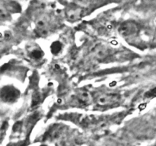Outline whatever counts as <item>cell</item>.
<instances>
[{
  "mask_svg": "<svg viewBox=\"0 0 156 146\" xmlns=\"http://www.w3.org/2000/svg\"><path fill=\"white\" fill-rule=\"evenodd\" d=\"M40 100H41V96H40V94L38 93H36V94H34L33 99H32V103H33V105L37 104V103H38L40 101Z\"/></svg>",
  "mask_w": 156,
  "mask_h": 146,
  "instance_id": "8",
  "label": "cell"
},
{
  "mask_svg": "<svg viewBox=\"0 0 156 146\" xmlns=\"http://www.w3.org/2000/svg\"><path fill=\"white\" fill-rule=\"evenodd\" d=\"M145 96H146V97H156V88H153V89L151 90V91H148V92L146 93V94H145Z\"/></svg>",
  "mask_w": 156,
  "mask_h": 146,
  "instance_id": "9",
  "label": "cell"
},
{
  "mask_svg": "<svg viewBox=\"0 0 156 146\" xmlns=\"http://www.w3.org/2000/svg\"><path fill=\"white\" fill-rule=\"evenodd\" d=\"M120 97L117 94H104L97 98V103L101 106H109L117 103Z\"/></svg>",
  "mask_w": 156,
  "mask_h": 146,
  "instance_id": "4",
  "label": "cell"
},
{
  "mask_svg": "<svg viewBox=\"0 0 156 146\" xmlns=\"http://www.w3.org/2000/svg\"><path fill=\"white\" fill-rule=\"evenodd\" d=\"M93 54L98 59H103L109 54V50L104 46H97L93 50Z\"/></svg>",
  "mask_w": 156,
  "mask_h": 146,
  "instance_id": "5",
  "label": "cell"
},
{
  "mask_svg": "<svg viewBox=\"0 0 156 146\" xmlns=\"http://www.w3.org/2000/svg\"><path fill=\"white\" fill-rule=\"evenodd\" d=\"M30 56H31V57L34 58V59H40V58L42 57L43 53L41 50H34V51L31 52V53H30Z\"/></svg>",
  "mask_w": 156,
  "mask_h": 146,
  "instance_id": "7",
  "label": "cell"
},
{
  "mask_svg": "<svg viewBox=\"0 0 156 146\" xmlns=\"http://www.w3.org/2000/svg\"><path fill=\"white\" fill-rule=\"evenodd\" d=\"M118 31L123 37L134 36L138 32V25L133 21H126L120 26Z\"/></svg>",
  "mask_w": 156,
  "mask_h": 146,
  "instance_id": "1",
  "label": "cell"
},
{
  "mask_svg": "<svg viewBox=\"0 0 156 146\" xmlns=\"http://www.w3.org/2000/svg\"><path fill=\"white\" fill-rule=\"evenodd\" d=\"M18 97H19V91L13 87H4L2 89L1 97L4 101L12 103L15 101Z\"/></svg>",
  "mask_w": 156,
  "mask_h": 146,
  "instance_id": "2",
  "label": "cell"
},
{
  "mask_svg": "<svg viewBox=\"0 0 156 146\" xmlns=\"http://www.w3.org/2000/svg\"><path fill=\"white\" fill-rule=\"evenodd\" d=\"M51 52L53 54H57L59 52L61 51V49H62V45L59 42H54L53 43V44L51 45Z\"/></svg>",
  "mask_w": 156,
  "mask_h": 146,
  "instance_id": "6",
  "label": "cell"
},
{
  "mask_svg": "<svg viewBox=\"0 0 156 146\" xmlns=\"http://www.w3.org/2000/svg\"><path fill=\"white\" fill-rule=\"evenodd\" d=\"M85 10L80 7L77 6H73V7L69 8L66 9V15L67 18L71 21H76L77 20L80 19L84 15Z\"/></svg>",
  "mask_w": 156,
  "mask_h": 146,
  "instance_id": "3",
  "label": "cell"
}]
</instances>
